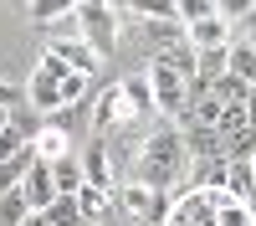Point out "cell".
Here are the masks:
<instances>
[{"label": "cell", "mask_w": 256, "mask_h": 226, "mask_svg": "<svg viewBox=\"0 0 256 226\" xmlns=\"http://www.w3.org/2000/svg\"><path fill=\"white\" fill-rule=\"evenodd\" d=\"M82 175H88V185L118 190V164H113V149H108V139H102V134H92V144L82 149Z\"/></svg>", "instance_id": "obj_6"}, {"label": "cell", "mask_w": 256, "mask_h": 226, "mask_svg": "<svg viewBox=\"0 0 256 226\" xmlns=\"http://www.w3.org/2000/svg\"><path fill=\"white\" fill-rule=\"evenodd\" d=\"M10 129H20L26 139H36L41 129H46V113H36L31 103H16V108H10Z\"/></svg>", "instance_id": "obj_21"}, {"label": "cell", "mask_w": 256, "mask_h": 226, "mask_svg": "<svg viewBox=\"0 0 256 226\" xmlns=\"http://www.w3.org/2000/svg\"><path fill=\"white\" fill-rule=\"evenodd\" d=\"M216 129H220V139H236V134H246V129H251L246 103H226V108H220V118H216Z\"/></svg>", "instance_id": "obj_19"}, {"label": "cell", "mask_w": 256, "mask_h": 226, "mask_svg": "<svg viewBox=\"0 0 256 226\" xmlns=\"http://www.w3.org/2000/svg\"><path fill=\"white\" fill-rule=\"evenodd\" d=\"M251 88H256V82H251Z\"/></svg>", "instance_id": "obj_36"}, {"label": "cell", "mask_w": 256, "mask_h": 226, "mask_svg": "<svg viewBox=\"0 0 256 226\" xmlns=\"http://www.w3.org/2000/svg\"><path fill=\"white\" fill-rule=\"evenodd\" d=\"M148 82H154V108H159V118H184L190 113V103H195V93H190V77H180L174 67H164V62L154 57L148 62Z\"/></svg>", "instance_id": "obj_3"}, {"label": "cell", "mask_w": 256, "mask_h": 226, "mask_svg": "<svg viewBox=\"0 0 256 226\" xmlns=\"http://www.w3.org/2000/svg\"><path fill=\"white\" fill-rule=\"evenodd\" d=\"M174 16L184 21V26H195V21L216 16V0H174Z\"/></svg>", "instance_id": "obj_27"}, {"label": "cell", "mask_w": 256, "mask_h": 226, "mask_svg": "<svg viewBox=\"0 0 256 226\" xmlns=\"http://www.w3.org/2000/svg\"><path fill=\"white\" fill-rule=\"evenodd\" d=\"M251 164H256V159H251Z\"/></svg>", "instance_id": "obj_37"}, {"label": "cell", "mask_w": 256, "mask_h": 226, "mask_svg": "<svg viewBox=\"0 0 256 226\" xmlns=\"http://www.w3.org/2000/svg\"><path fill=\"white\" fill-rule=\"evenodd\" d=\"M77 205H82V221H108L113 216V190H102V185H82L77 190Z\"/></svg>", "instance_id": "obj_14"}, {"label": "cell", "mask_w": 256, "mask_h": 226, "mask_svg": "<svg viewBox=\"0 0 256 226\" xmlns=\"http://www.w3.org/2000/svg\"><path fill=\"white\" fill-rule=\"evenodd\" d=\"M246 113H251V129H256V88L246 93Z\"/></svg>", "instance_id": "obj_33"}, {"label": "cell", "mask_w": 256, "mask_h": 226, "mask_svg": "<svg viewBox=\"0 0 256 226\" xmlns=\"http://www.w3.org/2000/svg\"><path fill=\"white\" fill-rule=\"evenodd\" d=\"M26 11H31V21H36V26L46 31V26H56L62 16H72V11H77V0H31Z\"/></svg>", "instance_id": "obj_17"}, {"label": "cell", "mask_w": 256, "mask_h": 226, "mask_svg": "<svg viewBox=\"0 0 256 226\" xmlns=\"http://www.w3.org/2000/svg\"><path fill=\"white\" fill-rule=\"evenodd\" d=\"M31 144H36V154H41V159H62V154H72V134L52 129V123H46V129H41Z\"/></svg>", "instance_id": "obj_18"}, {"label": "cell", "mask_w": 256, "mask_h": 226, "mask_svg": "<svg viewBox=\"0 0 256 226\" xmlns=\"http://www.w3.org/2000/svg\"><path fill=\"white\" fill-rule=\"evenodd\" d=\"M88 88H92V77H88V72H67V77H62V108H72V103H88Z\"/></svg>", "instance_id": "obj_26"}, {"label": "cell", "mask_w": 256, "mask_h": 226, "mask_svg": "<svg viewBox=\"0 0 256 226\" xmlns=\"http://www.w3.org/2000/svg\"><path fill=\"white\" fill-rule=\"evenodd\" d=\"M52 180H56V195H77L82 185H88V175H82V154L52 159Z\"/></svg>", "instance_id": "obj_13"}, {"label": "cell", "mask_w": 256, "mask_h": 226, "mask_svg": "<svg viewBox=\"0 0 256 226\" xmlns=\"http://www.w3.org/2000/svg\"><path fill=\"white\" fill-rule=\"evenodd\" d=\"M190 164H195V159H190L184 134H180L174 123L164 118L159 129L138 144V154H134V164H128V175H123V180H138V185H148V190H169V195L180 200Z\"/></svg>", "instance_id": "obj_1"}, {"label": "cell", "mask_w": 256, "mask_h": 226, "mask_svg": "<svg viewBox=\"0 0 256 226\" xmlns=\"http://www.w3.org/2000/svg\"><path fill=\"white\" fill-rule=\"evenodd\" d=\"M20 98H26V88H10V82H0V108H16Z\"/></svg>", "instance_id": "obj_30"}, {"label": "cell", "mask_w": 256, "mask_h": 226, "mask_svg": "<svg viewBox=\"0 0 256 226\" xmlns=\"http://www.w3.org/2000/svg\"><path fill=\"white\" fill-rule=\"evenodd\" d=\"M26 216H31V205H26V195H20V185L10 195H0V226H20Z\"/></svg>", "instance_id": "obj_24"}, {"label": "cell", "mask_w": 256, "mask_h": 226, "mask_svg": "<svg viewBox=\"0 0 256 226\" xmlns=\"http://www.w3.org/2000/svg\"><path fill=\"white\" fill-rule=\"evenodd\" d=\"M184 41H190L195 52L230 47V41H236V26H230V21H220V16H205V21H195V26H184Z\"/></svg>", "instance_id": "obj_10"}, {"label": "cell", "mask_w": 256, "mask_h": 226, "mask_svg": "<svg viewBox=\"0 0 256 226\" xmlns=\"http://www.w3.org/2000/svg\"><path fill=\"white\" fill-rule=\"evenodd\" d=\"M226 190L236 195L241 205L256 200V164H251V159H230V180H226Z\"/></svg>", "instance_id": "obj_15"}, {"label": "cell", "mask_w": 256, "mask_h": 226, "mask_svg": "<svg viewBox=\"0 0 256 226\" xmlns=\"http://www.w3.org/2000/svg\"><path fill=\"white\" fill-rule=\"evenodd\" d=\"M88 123H92V134H118L123 123H134V108H128V98H123V82H113L108 93H98V103H88Z\"/></svg>", "instance_id": "obj_5"}, {"label": "cell", "mask_w": 256, "mask_h": 226, "mask_svg": "<svg viewBox=\"0 0 256 226\" xmlns=\"http://www.w3.org/2000/svg\"><path fill=\"white\" fill-rule=\"evenodd\" d=\"M128 16H138V21H180L174 16V0H134Z\"/></svg>", "instance_id": "obj_25"}, {"label": "cell", "mask_w": 256, "mask_h": 226, "mask_svg": "<svg viewBox=\"0 0 256 226\" xmlns=\"http://www.w3.org/2000/svg\"><path fill=\"white\" fill-rule=\"evenodd\" d=\"M251 6H256V0H216V16L230 21V26H241V21L251 16Z\"/></svg>", "instance_id": "obj_28"}, {"label": "cell", "mask_w": 256, "mask_h": 226, "mask_svg": "<svg viewBox=\"0 0 256 226\" xmlns=\"http://www.w3.org/2000/svg\"><path fill=\"white\" fill-rule=\"evenodd\" d=\"M26 103H31L36 113H46V118L62 108V82H56L46 67H41V62L31 67V77H26Z\"/></svg>", "instance_id": "obj_8"}, {"label": "cell", "mask_w": 256, "mask_h": 226, "mask_svg": "<svg viewBox=\"0 0 256 226\" xmlns=\"http://www.w3.org/2000/svg\"><path fill=\"white\" fill-rule=\"evenodd\" d=\"M6 123H10V108H0V129H6Z\"/></svg>", "instance_id": "obj_35"}, {"label": "cell", "mask_w": 256, "mask_h": 226, "mask_svg": "<svg viewBox=\"0 0 256 226\" xmlns=\"http://www.w3.org/2000/svg\"><path fill=\"white\" fill-rule=\"evenodd\" d=\"M46 221H52V226H88V221H82L77 195H56V200L46 205Z\"/></svg>", "instance_id": "obj_20"}, {"label": "cell", "mask_w": 256, "mask_h": 226, "mask_svg": "<svg viewBox=\"0 0 256 226\" xmlns=\"http://www.w3.org/2000/svg\"><path fill=\"white\" fill-rule=\"evenodd\" d=\"M26 144H31V139L20 134V129H10V123H6V129H0V164H6L16 149H26Z\"/></svg>", "instance_id": "obj_29"}, {"label": "cell", "mask_w": 256, "mask_h": 226, "mask_svg": "<svg viewBox=\"0 0 256 226\" xmlns=\"http://www.w3.org/2000/svg\"><path fill=\"white\" fill-rule=\"evenodd\" d=\"M20 226H52V221H46V211H31V216L20 221Z\"/></svg>", "instance_id": "obj_32"}, {"label": "cell", "mask_w": 256, "mask_h": 226, "mask_svg": "<svg viewBox=\"0 0 256 226\" xmlns=\"http://www.w3.org/2000/svg\"><path fill=\"white\" fill-rule=\"evenodd\" d=\"M20 195H26V205H31V211H46V205L56 200V180H52V159H36L31 170H26V180H20Z\"/></svg>", "instance_id": "obj_9"}, {"label": "cell", "mask_w": 256, "mask_h": 226, "mask_svg": "<svg viewBox=\"0 0 256 226\" xmlns=\"http://www.w3.org/2000/svg\"><path fill=\"white\" fill-rule=\"evenodd\" d=\"M46 52H56V57L67 62L72 72H88V77L102 67V57L88 47V36H56V31H52V47H46Z\"/></svg>", "instance_id": "obj_7"}, {"label": "cell", "mask_w": 256, "mask_h": 226, "mask_svg": "<svg viewBox=\"0 0 256 226\" xmlns=\"http://www.w3.org/2000/svg\"><path fill=\"white\" fill-rule=\"evenodd\" d=\"M230 77L256 82V52L246 47V41H230Z\"/></svg>", "instance_id": "obj_22"}, {"label": "cell", "mask_w": 256, "mask_h": 226, "mask_svg": "<svg viewBox=\"0 0 256 226\" xmlns=\"http://www.w3.org/2000/svg\"><path fill=\"white\" fill-rule=\"evenodd\" d=\"M123 98H128V108H134V123L138 118H154V82H148V72H128L123 77Z\"/></svg>", "instance_id": "obj_12"}, {"label": "cell", "mask_w": 256, "mask_h": 226, "mask_svg": "<svg viewBox=\"0 0 256 226\" xmlns=\"http://www.w3.org/2000/svg\"><path fill=\"white\" fill-rule=\"evenodd\" d=\"M113 205H118L128 221L164 226V221H169V211H174V195H169V190H148V185H138V180H118Z\"/></svg>", "instance_id": "obj_2"}, {"label": "cell", "mask_w": 256, "mask_h": 226, "mask_svg": "<svg viewBox=\"0 0 256 226\" xmlns=\"http://www.w3.org/2000/svg\"><path fill=\"white\" fill-rule=\"evenodd\" d=\"M144 41H148L154 52L180 47V41H184V21H144Z\"/></svg>", "instance_id": "obj_16"}, {"label": "cell", "mask_w": 256, "mask_h": 226, "mask_svg": "<svg viewBox=\"0 0 256 226\" xmlns=\"http://www.w3.org/2000/svg\"><path fill=\"white\" fill-rule=\"evenodd\" d=\"M77 21H82V36H88V47L108 62L118 52V11L108 0H82L77 6Z\"/></svg>", "instance_id": "obj_4"}, {"label": "cell", "mask_w": 256, "mask_h": 226, "mask_svg": "<svg viewBox=\"0 0 256 226\" xmlns=\"http://www.w3.org/2000/svg\"><path fill=\"white\" fill-rule=\"evenodd\" d=\"M16 185H20V175L10 170V164H0V195H10V190H16Z\"/></svg>", "instance_id": "obj_31"}, {"label": "cell", "mask_w": 256, "mask_h": 226, "mask_svg": "<svg viewBox=\"0 0 256 226\" xmlns=\"http://www.w3.org/2000/svg\"><path fill=\"white\" fill-rule=\"evenodd\" d=\"M108 6H113V11H128V6H134V0H108Z\"/></svg>", "instance_id": "obj_34"}, {"label": "cell", "mask_w": 256, "mask_h": 226, "mask_svg": "<svg viewBox=\"0 0 256 226\" xmlns=\"http://www.w3.org/2000/svg\"><path fill=\"white\" fill-rule=\"evenodd\" d=\"M246 93H251V82H241V77H216V88H210V98H216L220 103V108H226V103H246Z\"/></svg>", "instance_id": "obj_23"}, {"label": "cell", "mask_w": 256, "mask_h": 226, "mask_svg": "<svg viewBox=\"0 0 256 226\" xmlns=\"http://www.w3.org/2000/svg\"><path fill=\"white\" fill-rule=\"evenodd\" d=\"M226 180H230V159L216 154V159H195L190 164V175H184V190H226ZM180 190V195H184Z\"/></svg>", "instance_id": "obj_11"}]
</instances>
